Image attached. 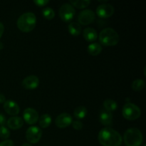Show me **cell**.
Wrapping results in <instances>:
<instances>
[{
	"label": "cell",
	"instance_id": "obj_11",
	"mask_svg": "<svg viewBox=\"0 0 146 146\" xmlns=\"http://www.w3.org/2000/svg\"><path fill=\"white\" fill-rule=\"evenodd\" d=\"M23 117L25 122L29 125H34L38 121V112L32 108H26L23 113Z\"/></svg>",
	"mask_w": 146,
	"mask_h": 146
},
{
	"label": "cell",
	"instance_id": "obj_7",
	"mask_svg": "<svg viewBox=\"0 0 146 146\" xmlns=\"http://www.w3.org/2000/svg\"><path fill=\"white\" fill-rule=\"evenodd\" d=\"M42 136V131L38 127L31 126L26 132V138L29 143L32 144L37 143L41 140Z\"/></svg>",
	"mask_w": 146,
	"mask_h": 146
},
{
	"label": "cell",
	"instance_id": "obj_14",
	"mask_svg": "<svg viewBox=\"0 0 146 146\" xmlns=\"http://www.w3.org/2000/svg\"><path fill=\"white\" fill-rule=\"evenodd\" d=\"M7 126L12 130H17L21 128L24 125V121L21 117L13 116L9 118L7 121Z\"/></svg>",
	"mask_w": 146,
	"mask_h": 146
},
{
	"label": "cell",
	"instance_id": "obj_19",
	"mask_svg": "<svg viewBox=\"0 0 146 146\" xmlns=\"http://www.w3.org/2000/svg\"><path fill=\"white\" fill-rule=\"evenodd\" d=\"M68 29L70 34L74 36L80 35L81 33V27L78 23L70 22V24H68Z\"/></svg>",
	"mask_w": 146,
	"mask_h": 146
},
{
	"label": "cell",
	"instance_id": "obj_31",
	"mask_svg": "<svg viewBox=\"0 0 146 146\" xmlns=\"http://www.w3.org/2000/svg\"><path fill=\"white\" fill-rule=\"evenodd\" d=\"M6 101V98L4 95L2 94H0V104H4Z\"/></svg>",
	"mask_w": 146,
	"mask_h": 146
},
{
	"label": "cell",
	"instance_id": "obj_8",
	"mask_svg": "<svg viewBox=\"0 0 146 146\" xmlns=\"http://www.w3.org/2000/svg\"><path fill=\"white\" fill-rule=\"evenodd\" d=\"M95 20V13L91 9H84L78 15V21L81 25H88Z\"/></svg>",
	"mask_w": 146,
	"mask_h": 146
},
{
	"label": "cell",
	"instance_id": "obj_16",
	"mask_svg": "<svg viewBox=\"0 0 146 146\" xmlns=\"http://www.w3.org/2000/svg\"><path fill=\"white\" fill-rule=\"evenodd\" d=\"M83 36H84V38L87 41H89V42H94L98 38L97 31L94 28H91V27L86 28L84 30V32H83Z\"/></svg>",
	"mask_w": 146,
	"mask_h": 146
},
{
	"label": "cell",
	"instance_id": "obj_20",
	"mask_svg": "<svg viewBox=\"0 0 146 146\" xmlns=\"http://www.w3.org/2000/svg\"><path fill=\"white\" fill-rule=\"evenodd\" d=\"M51 117L48 114H43L39 118H38V123L39 125L43 128H46L51 125Z\"/></svg>",
	"mask_w": 146,
	"mask_h": 146
},
{
	"label": "cell",
	"instance_id": "obj_3",
	"mask_svg": "<svg viewBox=\"0 0 146 146\" xmlns=\"http://www.w3.org/2000/svg\"><path fill=\"white\" fill-rule=\"evenodd\" d=\"M98 38L101 45L102 44L106 46H113L119 42L120 36L118 32L113 29L106 28L100 32Z\"/></svg>",
	"mask_w": 146,
	"mask_h": 146
},
{
	"label": "cell",
	"instance_id": "obj_13",
	"mask_svg": "<svg viewBox=\"0 0 146 146\" xmlns=\"http://www.w3.org/2000/svg\"><path fill=\"white\" fill-rule=\"evenodd\" d=\"M4 109L7 114L16 116L19 113V106L15 101L7 100L4 103Z\"/></svg>",
	"mask_w": 146,
	"mask_h": 146
},
{
	"label": "cell",
	"instance_id": "obj_21",
	"mask_svg": "<svg viewBox=\"0 0 146 146\" xmlns=\"http://www.w3.org/2000/svg\"><path fill=\"white\" fill-rule=\"evenodd\" d=\"M104 109L111 112V111H114L116 110V108H118V104L114 100L107 99L104 101Z\"/></svg>",
	"mask_w": 146,
	"mask_h": 146
},
{
	"label": "cell",
	"instance_id": "obj_22",
	"mask_svg": "<svg viewBox=\"0 0 146 146\" xmlns=\"http://www.w3.org/2000/svg\"><path fill=\"white\" fill-rule=\"evenodd\" d=\"M70 4L78 9H84L86 8L90 4L91 1L89 0H76V1H72L70 0Z\"/></svg>",
	"mask_w": 146,
	"mask_h": 146
},
{
	"label": "cell",
	"instance_id": "obj_1",
	"mask_svg": "<svg viewBox=\"0 0 146 146\" xmlns=\"http://www.w3.org/2000/svg\"><path fill=\"white\" fill-rule=\"evenodd\" d=\"M98 139L103 146H120L123 141L119 133L109 127H106L100 131Z\"/></svg>",
	"mask_w": 146,
	"mask_h": 146
},
{
	"label": "cell",
	"instance_id": "obj_25",
	"mask_svg": "<svg viewBox=\"0 0 146 146\" xmlns=\"http://www.w3.org/2000/svg\"><path fill=\"white\" fill-rule=\"evenodd\" d=\"M10 136L9 130L6 126H2L0 128V138L2 140H8L9 137Z\"/></svg>",
	"mask_w": 146,
	"mask_h": 146
},
{
	"label": "cell",
	"instance_id": "obj_32",
	"mask_svg": "<svg viewBox=\"0 0 146 146\" xmlns=\"http://www.w3.org/2000/svg\"><path fill=\"white\" fill-rule=\"evenodd\" d=\"M3 47H4V44H3V43L1 41H0V51L2 49Z\"/></svg>",
	"mask_w": 146,
	"mask_h": 146
},
{
	"label": "cell",
	"instance_id": "obj_17",
	"mask_svg": "<svg viewBox=\"0 0 146 146\" xmlns=\"http://www.w3.org/2000/svg\"><path fill=\"white\" fill-rule=\"evenodd\" d=\"M102 51V46L99 43L94 42L88 45L87 48V51L91 56H97L101 54Z\"/></svg>",
	"mask_w": 146,
	"mask_h": 146
},
{
	"label": "cell",
	"instance_id": "obj_18",
	"mask_svg": "<svg viewBox=\"0 0 146 146\" xmlns=\"http://www.w3.org/2000/svg\"><path fill=\"white\" fill-rule=\"evenodd\" d=\"M87 108L85 106H80L76 107L75 108L74 111V115L76 119H78V121L81 119L85 118L87 115Z\"/></svg>",
	"mask_w": 146,
	"mask_h": 146
},
{
	"label": "cell",
	"instance_id": "obj_34",
	"mask_svg": "<svg viewBox=\"0 0 146 146\" xmlns=\"http://www.w3.org/2000/svg\"><path fill=\"white\" fill-rule=\"evenodd\" d=\"M143 146H146V145H143Z\"/></svg>",
	"mask_w": 146,
	"mask_h": 146
},
{
	"label": "cell",
	"instance_id": "obj_4",
	"mask_svg": "<svg viewBox=\"0 0 146 146\" xmlns=\"http://www.w3.org/2000/svg\"><path fill=\"white\" fill-rule=\"evenodd\" d=\"M123 140L126 146H140L142 144L143 137L139 129L131 128L126 130L124 133Z\"/></svg>",
	"mask_w": 146,
	"mask_h": 146
},
{
	"label": "cell",
	"instance_id": "obj_29",
	"mask_svg": "<svg viewBox=\"0 0 146 146\" xmlns=\"http://www.w3.org/2000/svg\"><path fill=\"white\" fill-rule=\"evenodd\" d=\"M6 123H7V121H6L5 116L4 115H2L1 113H0V128L2 126H4Z\"/></svg>",
	"mask_w": 146,
	"mask_h": 146
},
{
	"label": "cell",
	"instance_id": "obj_6",
	"mask_svg": "<svg viewBox=\"0 0 146 146\" xmlns=\"http://www.w3.org/2000/svg\"><path fill=\"white\" fill-rule=\"evenodd\" d=\"M76 14L74 7L68 3L63 4L59 9V17L65 22H70Z\"/></svg>",
	"mask_w": 146,
	"mask_h": 146
},
{
	"label": "cell",
	"instance_id": "obj_9",
	"mask_svg": "<svg viewBox=\"0 0 146 146\" xmlns=\"http://www.w3.org/2000/svg\"><path fill=\"white\" fill-rule=\"evenodd\" d=\"M115 9L111 4H103L98 6L96 9V14L101 18H108L114 14Z\"/></svg>",
	"mask_w": 146,
	"mask_h": 146
},
{
	"label": "cell",
	"instance_id": "obj_30",
	"mask_svg": "<svg viewBox=\"0 0 146 146\" xmlns=\"http://www.w3.org/2000/svg\"><path fill=\"white\" fill-rule=\"evenodd\" d=\"M4 24L0 21V38H1V36L3 35V34H4Z\"/></svg>",
	"mask_w": 146,
	"mask_h": 146
},
{
	"label": "cell",
	"instance_id": "obj_33",
	"mask_svg": "<svg viewBox=\"0 0 146 146\" xmlns=\"http://www.w3.org/2000/svg\"><path fill=\"white\" fill-rule=\"evenodd\" d=\"M21 146H32V145L29 143H24L22 145H21Z\"/></svg>",
	"mask_w": 146,
	"mask_h": 146
},
{
	"label": "cell",
	"instance_id": "obj_26",
	"mask_svg": "<svg viewBox=\"0 0 146 146\" xmlns=\"http://www.w3.org/2000/svg\"><path fill=\"white\" fill-rule=\"evenodd\" d=\"M72 127L75 130H77V131H80L83 128V126H84V124L81 122V121H78V120H76V121H74L72 122Z\"/></svg>",
	"mask_w": 146,
	"mask_h": 146
},
{
	"label": "cell",
	"instance_id": "obj_23",
	"mask_svg": "<svg viewBox=\"0 0 146 146\" xmlns=\"http://www.w3.org/2000/svg\"><path fill=\"white\" fill-rule=\"evenodd\" d=\"M145 87V81L143 79H138L133 81L132 84V88L135 91H141Z\"/></svg>",
	"mask_w": 146,
	"mask_h": 146
},
{
	"label": "cell",
	"instance_id": "obj_27",
	"mask_svg": "<svg viewBox=\"0 0 146 146\" xmlns=\"http://www.w3.org/2000/svg\"><path fill=\"white\" fill-rule=\"evenodd\" d=\"M34 2L35 3L36 5L41 7L48 4L49 3V1L48 0H34Z\"/></svg>",
	"mask_w": 146,
	"mask_h": 146
},
{
	"label": "cell",
	"instance_id": "obj_5",
	"mask_svg": "<svg viewBox=\"0 0 146 146\" xmlns=\"http://www.w3.org/2000/svg\"><path fill=\"white\" fill-rule=\"evenodd\" d=\"M123 116L129 121H134L140 118L141 111L138 106L132 103H126L123 107Z\"/></svg>",
	"mask_w": 146,
	"mask_h": 146
},
{
	"label": "cell",
	"instance_id": "obj_24",
	"mask_svg": "<svg viewBox=\"0 0 146 146\" xmlns=\"http://www.w3.org/2000/svg\"><path fill=\"white\" fill-rule=\"evenodd\" d=\"M42 14L44 17L46 19L51 20L53 19L55 17V11L51 7H45L42 10Z\"/></svg>",
	"mask_w": 146,
	"mask_h": 146
},
{
	"label": "cell",
	"instance_id": "obj_10",
	"mask_svg": "<svg viewBox=\"0 0 146 146\" xmlns=\"http://www.w3.org/2000/svg\"><path fill=\"white\" fill-rule=\"evenodd\" d=\"M73 122L71 115L68 113H63L58 115L55 120V124L58 128H64L68 127Z\"/></svg>",
	"mask_w": 146,
	"mask_h": 146
},
{
	"label": "cell",
	"instance_id": "obj_28",
	"mask_svg": "<svg viewBox=\"0 0 146 146\" xmlns=\"http://www.w3.org/2000/svg\"><path fill=\"white\" fill-rule=\"evenodd\" d=\"M0 146H14V143L11 140H5L0 143Z\"/></svg>",
	"mask_w": 146,
	"mask_h": 146
},
{
	"label": "cell",
	"instance_id": "obj_12",
	"mask_svg": "<svg viewBox=\"0 0 146 146\" xmlns=\"http://www.w3.org/2000/svg\"><path fill=\"white\" fill-rule=\"evenodd\" d=\"M21 85L25 89H35L39 85V79L36 76L31 75L24 78Z\"/></svg>",
	"mask_w": 146,
	"mask_h": 146
},
{
	"label": "cell",
	"instance_id": "obj_15",
	"mask_svg": "<svg viewBox=\"0 0 146 146\" xmlns=\"http://www.w3.org/2000/svg\"><path fill=\"white\" fill-rule=\"evenodd\" d=\"M99 121L101 123L105 126H110L113 123V115L111 112L105 109L102 110L100 113Z\"/></svg>",
	"mask_w": 146,
	"mask_h": 146
},
{
	"label": "cell",
	"instance_id": "obj_2",
	"mask_svg": "<svg viewBox=\"0 0 146 146\" xmlns=\"http://www.w3.org/2000/svg\"><path fill=\"white\" fill-rule=\"evenodd\" d=\"M17 27L23 32H30L36 24V17L32 12H27L21 14L17 19Z\"/></svg>",
	"mask_w": 146,
	"mask_h": 146
}]
</instances>
